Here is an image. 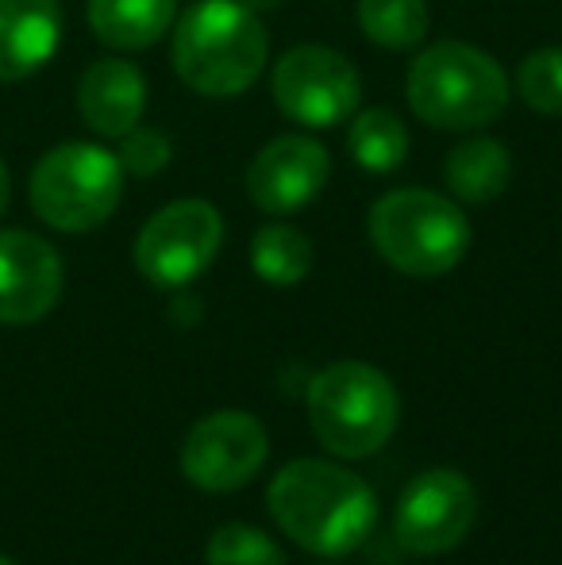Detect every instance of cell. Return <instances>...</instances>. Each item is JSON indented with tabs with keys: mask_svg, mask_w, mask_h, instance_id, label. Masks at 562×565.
<instances>
[{
	"mask_svg": "<svg viewBox=\"0 0 562 565\" xmlns=\"http://www.w3.org/2000/svg\"><path fill=\"white\" fill-rule=\"evenodd\" d=\"M274 523L300 551L320 558L354 554L378 527V497L359 473L320 458H297L266 492Z\"/></svg>",
	"mask_w": 562,
	"mask_h": 565,
	"instance_id": "6da1fadb",
	"label": "cell"
},
{
	"mask_svg": "<svg viewBox=\"0 0 562 565\" xmlns=\"http://www.w3.org/2000/svg\"><path fill=\"white\" fill-rule=\"evenodd\" d=\"M266 54L271 35L243 0H197L173 28V70L212 100L247 93L266 70Z\"/></svg>",
	"mask_w": 562,
	"mask_h": 565,
	"instance_id": "7a4b0ae2",
	"label": "cell"
},
{
	"mask_svg": "<svg viewBox=\"0 0 562 565\" xmlns=\"http://www.w3.org/2000/svg\"><path fill=\"white\" fill-rule=\"evenodd\" d=\"M405 93L413 116L435 131H481L509 108V77L486 51L443 39L409 66Z\"/></svg>",
	"mask_w": 562,
	"mask_h": 565,
	"instance_id": "3957f363",
	"label": "cell"
},
{
	"mask_svg": "<svg viewBox=\"0 0 562 565\" xmlns=\"http://www.w3.org/2000/svg\"><path fill=\"white\" fill-rule=\"evenodd\" d=\"M367 231L378 258L405 277H443L470 250V220L458 201L421 185L378 196Z\"/></svg>",
	"mask_w": 562,
	"mask_h": 565,
	"instance_id": "277c9868",
	"label": "cell"
},
{
	"mask_svg": "<svg viewBox=\"0 0 562 565\" xmlns=\"http://www.w3.org/2000/svg\"><path fill=\"white\" fill-rule=\"evenodd\" d=\"M401 396L393 381L370 362H331L308 385V424L336 458H370L393 439Z\"/></svg>",
	"mask_w": 562,
	"mask_h": 565,
	"instance_id": "5b68a950",
	"label": "cell"
},
{
	"mask_svg": "<svg viewBox=\"0 0 562 565\" xmlns=\"http://www.w3.org/2000/svg\"><path fill=\"white\" fill-rule=\"evenodd\" d=\"M124 196V166L97 142H62L31 170V209L46 227L82 235L113 220Z\"/></svg>",
	"mask_w": 562,
	"mask_h": 565,
	"instance_id": "8992f818",
	"label": "cell"
},
{
	"mask_svg": "<svg viewBox=\"0 0 562 565\" xmlns=\"http://www.w3.org/2000/svg\"><path fill=\"white\" fill-rule=\"evenodd\" d=\"M224 243V216L209 201H173L142 224L136 238V269L155 289H181L197 281Z\"/></svg>",
	"mask_w": 562,
	"mask_h": 565,
	"instance_id": "52a82bcc",
	"label": "cell"
},
{
	"mask_svg": "<svg viewBox=\"0 0 562 565\" xmlns=\"http://www.w3.org/2000/svg\"><path fill=\"white\" fill-rule=\"evenodd\" d=\"M274 105L300 127H339L362 100V77L347 54L331 46H293L274 66Z\"/></svg>",
	"mask_w": 562,
	"mask_h": 565,
	"instance_id": "ba28073f",
	"label": "cell"
},
{
	"mask_svg": "<svg viewBox=\"0 0 562 565\" xmlns=\"http://www.w3.org/2000/svg\"><path fill=\"white\" fill-rule=\"evenodd\" d=\"M478 520V492L474 481L458 469H424L405 484L393 512V535L405 551L435 558L447 554L470 535Z\"/></svg>",
	"mask_w": 562,
	"mask_h": 565,
	"instance_id": "9c48e42d",
	"label": "cell"
},
{
	"mask_svg": "<svg viewBox=\"0 0 562 565\" xmlns=\"http://www.w3.org/2000/svg\"><path fill=\"white\" fill-rule=\"evenodd\" d=\"M271 435L251 412L224 408L197 419L181 443V473L204 492H235L266 466Z\"/></svg>",
	"mask_w": 562,
	"mask_h": 565,
	"instance_id": "30bf717a",
	"label": "cell"
},
{
	"mask_svg": "<svg viewBox=\"0 0 562 565\" xmlns=\"http://www.w3.org/2000/svg\"><path fill=\"white\" fill-rule=\"evenodd\" d=\"M331 154L312 135H278L247 166V196L266 216H293L324 193Z\"/></svg>",
	"mask_w": 562,
	"mask_h": 565,
	"instance_id": "8fae6325",
	"label": "cell"
},
{
	"mask_svg": "<svg viewBox=\"0 0 562 565\" xmlns=\"http://www.w3.org/2000/svg\"><path fill=\"white\" fill-rule=\"evenodd\" d=\"M66 269L46 238L31 231H0V323L23 328L59 305Z\"/></svg>",
	"mask_w": 562,
	"mask_h": 565,
	"instance_id": "7c38bea8",
	"label": "cell"
},
{
	"mask_svg": "<svg viewBox=\"0 0 562 565\" xmlns=\"http://www.w3.org/2000/svg\"><path fill=\"white\" fill-rule=\"evenodd\" d=\"M77 113L89 131L105 139H124L147 113V77L124 58L93 62L77 85Z\"/></svg>",
	"mask_w": 562,
	"mask_h": 565,
	"instance_id": "4fadbf2b",
	"label": "cell"
},
{
	"mask_svg": "<svg viewBox=\"0 0 562 565\" xmlns=\"http://www.w3.org/2000/svg\"><path fill=\"white\" fill-rule=\"evenodd\" d=\"M59 0H0V82L39 74L59 51Z\"/></svg>",
	"mask_w": 562,
	"mask_h": 565,
	"instance_id": "5bb4252c",
	"label": "cell"
},
{
	"mask_svg": "<svg viewBox=\"0 0 562 565\" xmlns=\"http://www.w3.org/2000/svg\"><path fill=\"white\" fill-rule=\"evenodd\" d=\"M443 181H447L450 196L463 204L497 201L512 181L509 147L489 139V135H474V139L458 142L443 162Z\"/></svg>",
	"mask_w": 562,
	"mask_h": 565,
	"instance_id": "9a60e30c",
	"label": "cell"
},
{
	"mask_svg": "<svg viewBox=\"0 0 562 565\" xmlns=\"http://www.w3.org/2000/svg\"><path fill=\"white\" fill-rule=\"evenodd\" d=\"M178 0H89V28L113 51H147L170 31Z\"/></svg>",
	"mask_w": 562,
	"mask_h": 565,
	"instance_id": "2e32d148",
	"label": "cell"
},
{
	"mask_svg": "<svg viewBox=\"0 0 562 565\" xmlns=\"http://www.w3.org/2000/svg\"><path fill=\"white\" fill-rule=\"evenodd\" d=\"M312 238L293 224H266L251 238V269L274 289H293L312 274Z\"/></svg>",
	"mask_w": 562,
	"mask_h": 565,
	"instance_id": "e0dca14e",
	"label": "cell"
},
{
	"mask_svg": "<svg viewBox=\"0 0 562 565\" xmlns=\"http://www.w3.org/2000/svg\"><path fill=\"white\" fill-rule=\"evenodd\" d=\"M347 150L367 173H393L409 158V127L390 108H367L351 119Z\"/></svg>",
	"mask_w": 562,
	"mask_h": 565,
	"instance_id": "ac0fdd59",
	"label": "cell"
},
{
	"mask_svg": "<svg viewBox=\"0 0 562 565\" xmlns=\"http://www.w3.org/2000/svg\"><path fill=\"white\" fill-rule=\"evenodd\" d=\"M359 28L374 46L413 51L427 39L432 12L427 0H359Z\"/></svg>",
	"mask_w": 562,
	"mask_h": 565,
	"instance_id": "d6986e66",
	"label": "cell"
},
{
	"mask_svg": "<svg viewBox=\"0 0 562 565\" xmlns=\"http://www.w3.org/2000/svg\"><path fill=\"white\" fill-rule=\"evenodd\" d=\"M209 565H285V551L251 523H224L204 546Z\"/></svg>",
	"mask_w": 562,
	"mask_h": 565,
	"instance_id": "ffe728a7",
	"label": "cell"
},
{
	"mask_svg": "<svg viewBox=\"0 0 562 565\" xmlns=\"http://www.w3.org/2000/svg\"><path fill=\"white\" fill-rule=\"evenodd\" d=\"M517 93L532 113L562 116V46H543L520 62Z\"/></svg>",
	"mask_w": 562,
	"mask_h": 565,
	"instance_id": "44dd1931",
	"label": "cell"
},
{
	"mask_svg": "<svg viewBox=\"0 0 562 565\" xmlns=\"http://www.w3.org/2000/svg\"><path fill=\"white\" fill-rule=\"evenodd\" d=\"M120 166L124 173H136V178H155L170 166L173 142L170 135H162L158 127H131L120 139Z\"/></svg>",
	"mask_w": 562,
	"mask_h": 565,
	"instance_id": "7402d4cb",
	"label": "cell"
},
{
	"mask_svg": "<svg viewBox=\"0 0 562 565\" xmlns=\"http://www.w3.org/2000/svg\"><path fill=\"white\" fill-rule=\"evenodd\" d=\"M8 193H12V178H8V166H4V158H0V216H4V209H8Z\"/></svg>",
	"mask_w": 562,
	"mask_h": 565,
	"instance_id": "603a6c76",
	"label": "cell"
},
{
	"mask_svg": "<svg viewBox=\"0 0 562 565\" xmlns=\"http://www.w3.org/2000/svg\"><path fill=\"white\" fill-rule=\"evenodd\" d=\"M247 8H255V12H266V8H278L282 0H243Z\"/></svg>",
	"mask_w": 562,
	"mask_h": 565,
	"instance_id": "cb8c5ba5",
	"label": "cell"
},
{
	"mask_svg": "<svg viewBox=\"0 0 562 565\" xmlns=\"http://www.w3.org/2000/svg\"><path fill=\"white\" fill-rule=\"evenodd\" d=\"M0 565H15L12 558H4V554H0Z\"/></svg>",
	"mask_w": 562,
	"mask_h": 565,
	"instance_id": "d4e9b609",
	"label": "cell"
}]
</instances>
